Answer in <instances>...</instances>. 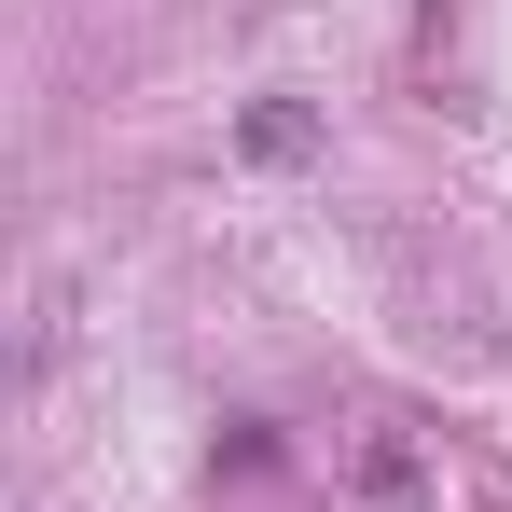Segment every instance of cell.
I'll list each match as a JSON object with an SVG mask.
<instances>
[{
  "instance_id": "obj_1",
  "label": "cell",
  "mask_w": 512,
  "mask_h": 512,
  "mask_svg": "<svg viewBox=\"0 0 512 512\" xmlns=\"http://www.w3.org/2000/svg\"><path fill=\"white\" fill-rule=\"evenodd\" d=\"M305 139H319V125H305V111H291V97H263V111H250V153H263V167H291V153H305Z\"/></svg>"
}]
</instances>
